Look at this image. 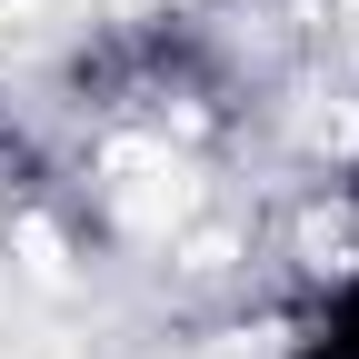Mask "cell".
Instances as JSON below:
<instances>
[{
    "mask_svg": "<svg viewBox=\"0 0 359 359\" xmlns=\"http://www.w3.org/2000/svg\"><path fill=\"white\" fill-rule=\"evenodd\" d=\"M60 30H70V0H0V60L40 50V40H60Z\"/></svg>",
    "mask_w": 359,
    "mask_h": 359,
    "instance_id": "cell-1",
    "label": "cell"
}]
</instances>
